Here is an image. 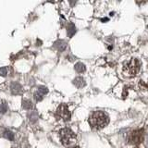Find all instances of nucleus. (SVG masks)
Listing matches in <instances>:
<instances>
[{
  "mask_svg": "<svg viewBox=\"0 0 148 148\" xmlns=\"http://www.w3.org/2000/svg\"><path fill=\"white\" fill-rule=\"evenodd\" d=\"M109 117L103 111H94L89 117V124L92 128L100 130L108 124Z\"/></svg>",
  "mask_w": 148,
  "mask_h": 148,
  "instance_id": "1",
  "label": "nucleus"
},
{
  "mask_svg": "<svg viewBox=\"0 0 148 148\" xmlns=\"http://www.w3.org/2000/svg\"><path fill=\"white\" fill-rule=\"evenodd\" d=\"M59 138L62 145L65 146H69V148L73 147L77 141L76 134L69 128H64L59 130Z\"/></svg>",
  "mask_w": 148,
  "mask_h": 148,
  "instance_id": "2",
  "label": "nucleus"
},
{
  "mask_svg": "<svg viewBox=\"0 0 148 148\" xmlns=\"http://www.w3.org/2000/svg\"><path fill=\"white\" fill-rule=\"evenodd\" d=\"M141 69V63L136 58H132L129 62L123 66L122 73L126 77H134L139 73Z\"/></svg>",
  "mask_w": 148,
  "mask_h": 148,
  "instance_id": "3",
  "label": "nucleus"
},
{
  "mask_svg": "<svg viewBox=\"0 0 148 148\" xmlns=\"http://www.w3.org/2000/svg\"><path fill=\"white\" fill-rule=\"evenodd\" d=\"M56 116L58 117L59 119L68 121L71 119V111L69 110L68 107L66 105H64V104H61L56 111Z\"/></svg>",
  "mask_w": 148,
  "mask_h": 148,
  "instance_id": "4",
  "label": "nucleus"
},
{
  "mask_svg": "<svg viewBox=\"0 0 148 148\" xmlns=\"http://www.w3.org/2000/svg\"><path fill=\"white\" fill-rule=\"evenodd\" d=\"M143 140V130H137L132 132L128 136V142L133 145L140 143Z\"/></svg>",
  "mask_w": 148,
  "mask_h": 148,
  "instance_id": "5",
  "label": "nucleus"
},
{
  "mask_svg": "<svg viewBox=\"0 0 148 148\" xmlns=\"http://www.w3.org/2000/svg\"><path fill=\"white\" fill-rule=\"evenodd\" d=\"M47 93H48V90H47L46 87L40 86V87H38L36 92L34 93V98H35L37 101H41Z\"/></svg>",
  "mask_w": 148,
  "mask_h": 148,
  "instance_id": "6",
  "label": "nucleus"
},
{
  "mask_svg": "<svg viewBox=\"0 0 148 148\" xmlns=\"http://www.w3.org/2000/svg\"><path fill=\"white\" fill-rule=\"evenodd\" d=\"M74 84H75L78 88H81L85 85V81L84 78L81 77H77L75 80H74Z\"/></svg>",
  "mask_w": 148,
  "mask_h": 148,
  "instance_id": "7",
  "label": "nucleus"
},
{
  "mask_svg": "<svg viewBox=\"0 0 148 148\" xmlns=\"http://www.w3.org/2000/svg\"><path fill=\"white\" fill-rule=\"evenodd\" d=\"M11 90H12V93L15 94H18L21 93V87L19 84H17V82H13L12 84Z\"/></svg>",
  "mask_w": 148,
  "mask_h": 148,
  "instance_id": "8",
  "label": "nucleus"
},
{
  "mask_svg": "<svg viewBox=\"0 0 148 148\" xmlns=\"http://www.w3.org/2000/svg\"><path fill=\"white\" fill-rule=\"evenodd\" d=\"M3 136L10 141H14V133H13L10 130H6L5 132H3Z\"/></svg>",
  "mask_w": 148,
  "mask_h": 148,
  "instance_id": "9",
  "label": "nucleus"
},
{
  "mask_svg": "<svg viewBox=\"0 0 148 148\" xmlns=\"http://www.w3.org/2000/svg\"><path fill=\"white\" fill-rule=\"evenodd\" d=\"M139 87L143 91H148V80L142 79L139 82Z\"/></svg>",
  "mask_w": 148,
  "mask_h": 148,
  "instance_id": "10",
  "label": "nucleus"
},
{
  "mask_svg": "<svg viewBox=\"0 0 148 148\" xmlns=\"http://www.w3.org/2000/svg\"><path fill=\"white\" fill-rule=\"evenodd\" d=\"M75 71L78 72V73H82L85 71V66L81 62H78L76 65H75Z\"/></svg>",
  "mask_w": 148,
  "mask_h": 148,
  "instance_id": "11",
  "label": "nucleus"
},
{
  "mask_svg": "<svg viewBox=\"0 0 148 148\" xmlns=\"http://www.w3.org/2000/svg\"><path fill=\"white\" fill-rule=\"evenodd\" d=\"M76 33V29H75V26H74L72 23H69L68 26V35L69 37H71L74 35V33Z\"/></svg>",
  "mask_w": 148,
  "mask_h": 148,
  "instance_id": "12",
  "label": "nucleus"
},
{
  "mask_svg": "<svg viewBox=\"0 0 148 148\" xmlns=\"http://www.w3.org/2000/svg\"><path fill=\"white\" fill-rule=\"evenodd\" d=\"M22 107H23V108H25V109H32L33 104H32L31 101H30V100L25 99L22 101Z\"/></svg>",
  "mask_w": 148,
  "mask_h": 148,
  "instance_id": "13",
  "label": "nucleus"
},
{
  "mask_svg": "<svg viewBox=\"0 0 148 148\" xmlns=\"http://www.w3.org/2000/svg\"><path fill=\"white\" fill-rule=\"evenodd\" d=\"M7 111V103H2L0 104V115L1 114H4V113H6Z\"/></svg>",
  "mask_w": 148,
  "mask_h": 148,
  "instance_id": "14",
  "label": "nucleus"
},
{
  "mask_svg": "<svg viewBox=\"0 0 148 148\" xmlns=\"http://www.w3.org/2000/svg\"><path fill=\"white\" fill-rule=\"evenodd\" d=\"M8 73V69L7 67H4V68H1L0 69V75L1 76H7Z\"/></svg>",
  "mask_w": 148,
  "mask_h": 148,
  "instance_id": "15",
  "label": "nucleus"
},
{
  "mask_svg": "<svg viewBox=\"0 0 148 148\" xmlns=\"http://www.w3.org/2000/svg\"><path fill=\"white\" fill-rule=\"evenodd\" d=\"M29 117H30V119H31V120H33V121H36L38 116H37V114H36L35 112H32L31 114L29 115Z\"/></svg>",
  "mask_w": 148,
  "mask_h": 148,
  "instance_id": "16",
  "label": "nucleus"
},
{
  "mask_svg": "<svg viewBox=\"0 0 148 148\" xmlns=\"http://www.w3.org/2000/svg\"><path fill=\"white\" fill-rule=\"evenodd\" d=\"M71 148H79L78 146H73V147H71Z\"/></svg>",
  "mask_w": 148,
  "mask_h": 148,
  "instance_id": "17",
  "label": "nucleus"
}]
</instances>
